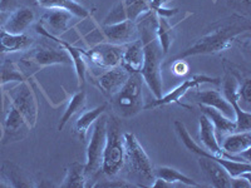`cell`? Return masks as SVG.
<instances>
[{"mask_svg": "<svg viewBox=\"0 0 251 188\" xmlns=\"http://www.w3.org/2000/svg\"><path fill=\"white\" fill-rule=\"evenodd\" d=\"M250 30V20L243 15L234 14L226 19L219 20L212 24L211 29L195 40V43L174 57L176 59H185L188 57L203 54H215L231 48L236 38Z\"/></svg>", "mask_w": 251, "mask_h": 188, "instance_id": "cell-1", "label": "cell"}, {"mask_svg": "<svg viewBox=\"0 0 251 188\" xmlns=\"http://www.w3.org/2000/svg\"><path fill=\"white\" fill-rule=\"evenodd\" d=\"M150 13L151 14L146 18L140 25L141 40L143 44V64L140 74L157 99L163 95L161 66H162V58L165 54H163L160 42L156 37V30H154L156 15L152 12Z\"/></svg>", "mask_w": 251, "mask_h": 188, "instance_id": "cell-2", "label": "cell"}, {"mask_svg": "<svg viewBox=\"0 0 251 188\" xmlns=\"http://www.w3.org/2000/svg\"><path fill=\"white\" fill-rule=\"evenodd\" d=\"M13 91L14 92L10 93L12 103L5 119V141L19 133L23 125L26 124L29 128H33L38 116L37 100L28 84L22 82V84Z\"/></svg>", "mask_w": 251, "mask_h": 188, "instance_id": "cell-3", "label": "cell"}, {"mask_svg": "<svg viewBox=\"0 0 251 188\" xmlns=\"http://www.w3.org/2000/svg\"><path fill=\"white\" fill-rule=\"evenodd\" d=\"M125 147L123 168L132 182L138 187H151L156 178L153 164L133 133H125Z\"/></svg>", "mask_w": 251, "mask_h": 188, "instance_id": "cell-4", "label": "cell"}, {"mask_svg": "<svg viewBox=\"0 0 251 188\" xmlns=\"http://www.w3.org/2000/svg\"><path fill=\"white\" fill-rule=\"evenodd\" d=\"M125 133L122 132L120 117H107L106 144L103 149L100 171L104 176H117L125 163Z\"/></svg>", "mask_w": 251, "mask_h": 188, "instance_id": "cell-5", "label": "cell"}, {"mask_svg": "<svg viewBox=\"0 0 251 188\" xmlns=\"http://www.w3.org/2000/svg\"><path fill=\"white\" fill-rule=\"evenodd\" d=\"M142 89L143 79L140 73H131L122 88L111 98L112 106L118 117H134L145 108Z\"/></svg>", "mask_w": 251, "mask_h": 188, "instance_id": "cell-6", "label": "cell"}, {"mask_svg": "<svg viewBox=\"0 0 251 188\" xmlns=\"http://www.w3.org/2000/svg\"><path fill=\"white\" fill-rule=\"evenodd\" d=\"M175 131H176L178 138H180L181 142L185 144V147L188 151L197 154V156L207 158V160L219 162L220 164L223 165L224 168L228 172V174L231 177L241 176V174L246 173V172H250V162H246V161L241 160H230V158H220V157L214 156V154H211L208 151H206L203 147H200V145L197 144V143L192 140L190 133H188L187 128L185 127V124H183L182 122H180V120H176V122H175Z\"/></svg>", "mask_w": 251, "mask_h": 188, "instance_id": "cell-7", "label": "cell"}, {"mask_svg": "<svg viewBox=\"0 0 251 188\" xmlns=\"http://www.w3.org/2000/svg\"><path fill=\"white\" fill-rule=\"evenodd\" d=\"M107 134V117H98L94 122L93 132H92L91 141L87 148V162L84 164L87 181L93 180V182L98 181V174L100 173L102 165V157L104 144H106Z\"/></svg>", "mask_w": 251, "mask_h": 188, "instance_id": "cell-8", "label": "cell"}, {"mask_svg": "<svg viewBox=\"0 0 251 188\" xmlns=\"http://www.w3.org/2000/svg\"><path fill=\"white\" fill-rule=\"evenodd\" d=\"M137 34V25L133 20H123L113 24H103L94 29L86 37L91 44L109 43L116 46H126L134 40Z\"/></svg>", "mask_w": 251, "mask_h": 188, "instance_id": "cell-9", "label": "cell"}, {"mask_svg": "<svg viewBox=\"0 0 251 188\" xmlns=\"http://www.w3.org/2000/svg\"><path fill=\"white\" fill-rule=\"evenodd\" d=\"M220 83H221V80H220L219 78H212L201 74L194 75V77L186 79L182 84H180L178 87L172 89V91L170 92V93L166 94V95H162L161 98H157L153 102L149 103L147 106H145L143 109H154L158 108V107H165L169 106V104H174V103L181 104V98L185 97L186 94L191 91V89L199 88V87L202 86V84H215V86H219ZM181 106H182V104H181Z\"/></svg>", "mask_w": 251, "mask_h": 188, "instance_id": "cell-10", "label": "cell"}, {"mask_svg": "<svg viewBox=\"0 0 251 188\" xmlns=\"http://www.w3.org/2000/svg\"><path fill=\"white\" fill-rule=\"evenodd\" d=\"M23 63L26 66L43 68V67L55 66V64H71L73 62L68 51L62 47L59 49L39 47V48L31 49L23 58Z\"/></svg>", "mask_w": 251, "mask_h": 188, "instance_id": "cell-11", "label": "cell"}, {"mask_svg": "<svg viewBox=\"0 0 251 188\" xmlns=\"http://www.w3.org/2000/svg\"><path fill=\"white\" fill-rule=\"evenodd\" d=\"M123 46H116L109 43L94 44L91 49H82V54L86 55L93 64L102 69H111L121 64Z\"/></svg>", "mask_w": 251, "mask_h": 188, "instance_id": "cell-12", "label": "cell"}, {"mask_svg": "<svg viewBox=\"0 0 251 188\" xmlns=\"http://www.w3.org/2000/svg\"><path fill=\"white\" fill-rule=\"evenodd\" d=\"M239 82L231 74H227L223 83V95L225 99L231 104L235 113V122L237 125V132L250 131L251 129V114L249 111H245L240 107L239 95H237Z\"/></svg>", "mask_w": 251, "mask_h": 188, "instance_id": "cell-13", "label": "cell"}, {"mask_svg": "<svg viewBox=\"0 0 251 188\" xmlns=\"http://www.w3.org/2000/svg\"><path fill=\"white\" fill-rule=\"evenodd\" d=\"M151 0H120L106 18L104 24H113L123 20H136L146 12H150Z\"/></svg>", "mask_w": 251, "mask_h": 188, "instance_id": "cell-14", "label": "cell"}, {"mask_svg": "<svg viewBox=\"0 0 251 188\" xmlns=\"http://www.w3.org/2000/svg\"><path fill=\"white\" fill-rule=\"evenodd\" d=\"M128 71L123 69L121 66H118L111 69H106L104 73H102L100 77L96 78L94 83H96V86L100 88V91L104 95L112 98L114 94L122 88L126 80L128 79Z\"/></svg>", "mask_w": 251, "mask_h": 188, "instance_id": "cell-15", "label": "cell"}, {"mask_svg": "<svg viewBox=\"0 0 251 188\" xmlns=\"http://www.w3.org/2000/svg\"><path fill=\"white\" fill-rule=\"evenodd\" d=\"M37 29V33L40 34L42 37H46L50 40H54L59 44L62 48L66 49L67 51L69 53L72 58V62H73V66H75V73H77V78H78V86H83L84 82H86V73H87V67H86V63H84V59H83V54H82V49L80 48H75L73 47L72 44L67 43L66 40H62L59 37H55V35H51L47 29H44L43 26L40 25L39 23L37 24L35 26Z\"/></svg>", "mask_w": 251, "mask_h": 188, "instance_id": "cell-16", "label": "cell"}, {"mask_svg": "<svg viewBox=\"0 0 251 188\" xmlns=\"http://www.w3.org/2000/svg\"><path fill=\"white\" fill-rule=\"evenodd\" d=\"M200 123V140L203 144V148L206 151H208L214 156L220 157V158H230V160H241V157H231L228 156L226 152H224V149L221 148L220 145L219 140H217L216 132H215L214 124L211 123V120L206 117L205 114H202L199 119Z\"/></svg>", "mask_w": 251, "mask_h": 188, "instance_id": "cell-17", "label": "cell"}, {"mask_svg": "<svg viewBox=\"0 0 251 188\" xmlns=\"http://www.w3.org/2000/svg\"><path fill=\"white\" fill-rule=\"evenodd\" d=\"M72 17L73 15L69 12H67V10H62V9H47V12L42 15L39 24L44 29H47L51 35L59 37L64 31H67Z\"/></svg>", "mask_w": 251, "mask_h": 188, "instance_id": "cell-18", "label": "cell"}, {"mask_svg": "<svg viewBox=\"0 0 251 188\" xmlns=\"http://www.w3.org/2000/svg\"><path fill=\"white\" fill-rule=\"evenodd\" d=\"M199 165H200L201 171L203 172V174H205V177L212 187L230 188L231 176L219 162L200 157L199 158Z\"/></svg>", "mask_w": 251, "mask_h": 188, "instance_id": "cell-19", "label": "cell"}, {"mask_svg": "<svg viewBox=\"0 0 251 188\" xmlns=\"http://www.w3.org/2000/svg\"><path fill=\"white\" fill-rule=\"evenodd\" d=\"M143 64V44L141 39H134L123 47L121 64L123 69L131 73H140Z\"/></svg>", "mask_w": 251, "mask_h": 188, "instance_id": "cell-20", "label": "cell"}, {"mask_svg": "<svg viewBox=\"0 0 251 188\" xmlns=\"http://www.w3.org/2000/svg\"><path fill=\"white\" fill-rule=\"evenodd\" d=\"M194 98L199 104L212 107V108L217 109L219 112L225 114L226 117L231 118L235 116L231 104L225 99V97L219 91H215V89L197 91L195 92Z\"/></svg>", "mask_w": 251, "mask_h": 188, "instance_id": "cell-21", "label": "cell"}, {"mask_svg": "<svg viewBox=\"0 0 251 188\" xmlns=\"http://www.w3.org/2000/svg\"><path fill=\"white\" fill-rule=\"evenodd\" d=\"M35 19L34 12L30 8H18L14 12L10 13L4 30L12 33V34H23L24 31L33 24Z\"/></svg>", "mask_w": 251, "mask_h": 188, "instance_id": "cell-22", "label": "cell"}, {"mask_svg": "<svg viewBox=\"0 0 251 188\" xmlns=\"http://www.w3.org/2000/svg\"><path fill=\"white\" fill-rule=\"evenodd\" d=\"M1 173L5 178L6 183L9 187L14 188H30L37 187L33 183L29 174L24 171L23 168H20L17 163H13L10 161H5L1 165Z\"/></svg>", "mask_w": 251, "mask_h": 188, "instance_id": "cell-23", "label": "cell"}, {"mask_svg": "<svg viewBox=\"0 0 251 188\" xmlns=\"http://www.w3.org/2000/svg\"><path fill=\"white\" fill-rule=\"evenodd\" d=\"M34 43V39L26 34H12L6 30H0V53L8 54L19 50H25Z\"/></svg>", "mask_w": 251, "mask_h": 188, "instance_id": "cell-24", "label": "cell"}, {"mask_svg": "<svg viewBox=\"0 0 251 188\" xmlns=\"http://www.w3.org/2000/svg\"><path fill=\"white\" fill-rule=\"evenodd\" d=\"M200 108L202 111V114H205L206 117L211 120V123L214 124L216 136H225V134L227 136V134L237 132L236 122L232 120L231 118L226 117L225 114H223L217 109L212 108V107L200 104Z\"/></svg>", "mask_w": 251, "mask_h": 188, "instance_id": "cell-25", "label": "cell"}, {"mask_svg": "<svg viewBox=\"0 0 251 188\" xmlns=\"http://www.w3.org/2000/svg\"><path fill=\"white\" fill-rule=\"evenodd\" d=\"M221 148L224 152L228 154V156H236L241 152L246 151L251 147V133L250 131H243V132H234V133L227 134L223 141Z\"/></svg>", "mask_w": 251, "mask_h": 188, "instance_id": "cell-26", "label": "cell"}, {"mask_svg": "<svg viewBox=\"0 0 251 188\" xmlns=\"http://www.w3.org/2000/svg\"><path fill=\"white\" fill-rule=\"evenodd\" d=\"M38 5L44 9H62L78 18L89 17V12L75 0H37Z\"/></svg>", "mask_w": 251, "mask_h": 188, "instance_id": "cell-27", "label": "cell"}, {"mask_svg": "<svg viewBox=\"0 0 251 188\" xmlns=\"http://www.w3.org/2000/svg\"><path fill=\"white\" fill-rule=\"evenodd\" d=\"M174 29L175 26H172L167 22V18L156 15V18H154V30H156V37L160 42L163 54L169 53L170 47L172 44V39H174Z\"/></svg>", "mask_w": 251, "mask_h": 188, "instance_id": "cell-28", "label": "cell"}, {"mask_svg": "<svg viewBox=\"0 0 251 188\" xmlns=\"http://www.w3.org/2000/svg\"><path fill=\"white\" fill-rule=\"evenodd\" d=\"M154 177L161 178V180L171 183V185L181 183V185L186 186V187H202V185L197 183L195 180L187 177L186 174L181 173L177 169L171 168V167H158L157 169H154Z\"/></svg>", "mask_w": 251, "mask_h": 188, "instance_id": "cell-29", "label": "cell"}, {"mask_svg": "<svg viewBox=\"0 0 251 188\" xmlns=\"http://www.w3.org/2000/svg\"><path fill=\"white\" fill-rule=\"evenodd\" d=\"M106 109H107V103H103L102 106L97 107V108L84 112V113L78 118L77 122H75V132H77V134L79 136L80 140L86 141L87 134H88L91 125L98 119V117H100V116L104 113Z\"/></svg>", "mask_w": 251, "mask_h": 188, "instance_id": "cell-30", "label": "cell"}, {"mask_svg": "<svg viewBox=\"0 0 251 188\" xmlns=\"http://www.w3.org/2000/svg\"><path fill=\"white\" fill-rule=\"evenodd\" d=\"M63 188H84L87 187V177L84 164L80 162H73L69 164L67 174L62 185Z\"/></svg>", "mask_w": 251, "mask_h": 188, "instance_id": "cell-31", "label": "cell"}, {"mask_svg": "<svg viewBox=\"0 0 251 188\" xmlns=\"http://www.w3.org/2000/svg\"><path fill=\"white\" fill-rule=\"evenodd\" d=\"M86 102L87 94L84 91H79L75 94H73V97L71 98V100H69L68 103V107H67V109L64 111V114H63L62 118H60L59 125H58V129H59V131H62V129L64 128V125L68 123V120H71V118L73 117L75 114H77L78 112H80L84 107H86Z\"/></svg>", "mask_w": 251, "mask_h": 188, "instance_id": "cell-32", "label": "cell"}, {"mask_svg": "<svg viewBox=\"0 0 251 188\" xmlns=\"http://www.w3.org/2000/svg\"><path fill=\"white\" fill-rule=\"evenodd\" d=\"M23 73L17 68L14 63L6 60L0 67V87L10 82H24Z\"/></svg>", "mask_w": 251, "mask_h": 188, "instance_id": "cell-33", "label": "cell"}, {"mask_svg": "<svg viewBox=\"0 0 251 188\" xmlns=\"http://www.w3.org/2000/svg\"><path fill=\"white\" fill-rule=\"evenodd\" d=\"M170 0H151V4H150V12L154 13L156 15H160V17L170 18L172 15H175L177 13V9H167L165 8V5L169 3Z\"/></svg>", "mask_w": 251, "mask_h": 188, "instance_id": "cell-34", "label": "cell"}, {"mask_svg": "<svg viewBox=\"0 0 251 188\" xmlns=\"http://www.w3.org/2000/svg\"><path fill=\"white\" fill-rule=\"evenodd\" d=\"M92 187L97 188H138L137 185H134L131 181L125 180H104V181H97V183H94Z\"/></svg>", "mask_w": 251, "mask_h": 188, "instance_id": "cell-35", "label": "cell"}, {"mask_svg": "<svg viewBox=\"0 0 251 188\" xmlns=\"http://www.w3.org/2000/svg\"><path fill=\"white\" fill-rule=\"evenodd\" d=\"M237 95H239V102L244 100L246 104H250L251 102V80L250 78H245L241 84H239L237 88Z\"/></svg>", "mask_w": 251, "mask_h": 188, "instance_id": "cell-36", "label": "cell"}, {"mask_svg": "<svg viewBox=\"0 0 251 188\" xmlns=\"http://www.w3.org/2000/svg\"><path fill=\"white\" fill-rule=\"evenodd\" d=\"M188 71V64L183 59H176L172 66V73L175 75H185Z\"/></svg>", "mask_w": 251, "mask_h": 188, "instance_id": "cell-37", "label": "cell"}, {"mask_svg": "<svg viewBox=\"0 0 251 188\" xmlns=\"http://www.w3.org/2000/svg\"><path fill=\"white\" fill-rule=\"evenodd\" d=\"M18 0H0V10L10 12L17 6Z\"/></svg>", "mask_w": 251, "mask_h": 188, "instance_id": "cell-38", "label": "cell"}, {"mask_svg": "<svg viewBox=\"0 0 251 188\" xmlns=\"http://www.w3.org/2000/svg\"><path fill=\"white\" fill-rule=\"evenodd\" d=\"M9 15H10V12H3V10H0V28L5 25Z\"/></svg>", "mask_w": 251, "mask_h": 188, "instance_id": "cell-39", "label": "cell"}, {"mask_svg": "<svg viewBox=\"0 0 251 188\" xmlns=\"http://www.w3.org/2000/svg\"><path fill=\"white\" fill-rule=\"evenodd\" d=\"M230 1H232L235 4H239L241 6H245L246 9H249V6H250V0H230Z\"/></svg>", "mask_w": 251, "mask_h": 188, "instance_id": "cell-40", "label": "cell"}, {"mask_svg": "<svg viewBox=\"0 0 251 188\" xmlns=\"http://www.w3.org/2000/svg\"><path fill=\"white\" fill-rule=\"evenodd\" d=\"M8 187H9L8 183L3 182V181H0V188H8Z\"/></svg>", "mask_w": 251, "mask_h": 188, "instance_id": "cell-41", "label": "cell"}, {"mask_svg": "<svg viewBox=\"0 0 251 188\" xmlns=\"http://www.w3.org/2000/svg\"><path fill=\"white\" fill-rule=\"evenodd\" d=\"M75 1H78V0H75ZM78 3H79V1H78Z\"/></svg>", "mask_w": 251, "mask_h": 188, "instance_id": "cell-42", "label": "cell"}]
</instances>
